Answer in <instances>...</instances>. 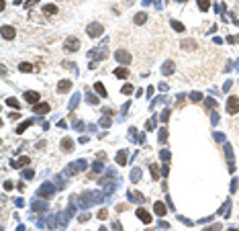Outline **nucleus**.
<instances>
[{
	"label": "nucleus",
	"mask_w": 239,
	"mask_h": 231,
	"mask_svg": "<svg viewBox=\"0 0 239 231\" xmlns=\"http://www.w3.org/2000/svg\"><path fill=\"white\" fill-rule=\"evenodd\" d=\"M102 31H104V27L100 25V23H90V25H88V29H86V33L94 39V37H100V35H102Z\"/></svg>",
	"instance_id": "obj_1"
},
{
	"label": "nucleus",
	"mask_w": 239,
	"mask_h": 231,
	"mask_svg": "<svg viewBox=\"0 0 239 231\" xmlns=\"http://www.w3.org/2000/svg\"><path fill=\"white\" fill-rule=\"evenodd\" d=\"M64 49L65 51H78L80 49V39L78 37H68L64 41Z\"/></svg>",
	"instance_id": "obj_2"
},
{
	"label": "nucleus",
	"mask_w": 239,
	"mask_h": 231,
	"mask_svg": "<svg viewBox=\"0 0 239 231\" xmlns=\"http://www.w3.org/2000/svg\"><path fill=\"white\" fill-rule=\"evenodd\" d=\"M227 113L229 115H237L239 113V98L237 96H229V100H227Z\"/></svg>",
	"instance_id": "obj_3"
},
{
	"label": "nucleus",
	"mask_w": 239,
	"mask_h": 231,
	"mask_svg": "<svg viewBox=\"0 0 239 231\" xmlns=\"http://www.w3.org/2000/svg\"><path fill=\"white\" fill-rule=\"evenodd\" d=\"M115 57H117L121 64H131V55H129L127 51H123V49H119L117 53H115Z\"/></svg>",
	"instance_id": "obj_4"
},
{
	"label": "nucleus",
	"mask_w": 239,
	"mask_h": 231,
	"mask_svg": "<svg viewBox=\"0 0 239 231\" xmlns=\"http://www.w3.org/2000/svg\"><path fill=\"white\" fill-rule=\"evenodd\" d=\"M33 113L35 115H43V113H49V104L47 102H37L33 106Z\"/></svg>",
	"instance_id": "obj_5"
},
{
	"label": "nucleus",
	"mask_w": 239,
	"mask_h": 231,
	"mask_svg": "<svg viewBox=\"0 0 239 231\" xmlns=\"http://www.w3.org/2000/svg\"><path fill=\"white\" fill-rule=\"evenodd\" d=\"M137 217H139L143 223H151V215H149V213H147L143 206H139V209H137Z\"/></svg>",
	"instance_id": "obj_6"
},
{
	"label": "nucleus",
	"mask_w": 239,
	"mask_h": 231,
	"mask_svg": "<svg viewBox=\"0 0 239 231\" xmlns=\"http://www.w3.org/2000/svg\"><path fill=\"white\" fill-rule=\"evenodd\" d=\"M15 27H8V25H4L2 27V37H4V39H15Z\"/></svg>",
	"instance_id": "obj_7"
},
{
	"label": "nucleus",
	"mask_w": 239,
	"mask_h": 231,
	"mask_svg": "<svg viewBox=\"0 0 239 231\" xmlns=\"http://www.w3.org/2000/svg\"><path fill=\"white\" fill-rule=\"evenodd\" d=\"M25 98H27V102H29V104H37V102H39V94L27 90V92H25Z\"/></svg>",
	"instance_id": "obj_8"
},
{
	"label": "nucleus",
	"mask_w": 239,
	"mask_h": 231,
	"mask_svg": "<svg viewBox=\"0 0 239 231\" xmlns=\"http://www.w3.org/2000/svg\"><path fill=\"white\" fill-rule=\"evenodd\" d=\"M180 47H182V49H188V51H190V49H196V41H194V39H184V41L180 43Z\"/></svg>",
	"instance_id": "obj_9"
},
{
	"label": "nucleus",
	"mask_w": 239,
	"mask_h": 231,
	"mask_svg": "<svg viewBox=\"0 0 239 231\" xmlns=\"http://www.w3.org/2000/svg\"><path fill=\"white\" fill-rule=\"evenodd\" d=\"M61 149H64L65 153H70V152L74 149V141H72V139H68V137H65L64 141H61Z\"/></svg>",
	"instance_id": "obj_10"
},
{
	"label": "nucleus",
	"mask_w": 239,
	"mask_h": 231,
	"mask_svg": "<svg viewBox=\"0 0 239 231\" xmlns=\"http://www.w3.org/2000/svg\"><path fill=\"white\" fill-rule=\"evenodd\" d=\"M43 12H45V15H57V6H55V4H45Z\"/></svg>",
	"instance_id": "obj_11"
},
{
	"label": "nucleus",
	"mask_w": 239,
	"mask_h": 231,
	"mask_svg": "<svg viewBox=\"0 0 239 231\" xmlns=\"http://www.w3.org/2000/svg\"><path fill=\"white\" fill-rule=\"evenodd\" d=\"M70 88H72V82H70V80H64V82H59V86H57L59 92H68Z\"/></svg>",
	"instance_id": "obj_12"
},
{
	"label": "nucleus",
	"mask_w": 239,
	"mask_h": 231,
	"mask_svg": "<svg viewBox=\"0 0 239 231\" xmlns=\"http://www.w3.org/2000/svg\"><path fill=\"white\" fill-rule=\"evenodd\" d=\"M115 76H117V78H127L129 70L127 68H117V70H115Z\"/></svg>",
	"instance_id": "obj_13"
},
{
	"label": "nucleus",
	"mask_w": 239,
	"mask_h": 231,
	"mask_svg": "<svg viewBox=\"0 0 239 231\" xmlns=\"http://www.w3.org/2000/svg\"><path fill=\"white\" fill-rule=\"evenodd\" d=\"M29 162H31V160H29L27 156H25V157H20L19 162H12V168H23V166H27Z\"/></svg>",
	"instance_id": "obj_14"
},
{
	"label": "nucleus",
	"mask_w": 239,
	"mask_h": 231,
	"mask_svg": "<svg viewBox=\"0 0 239 231\" xmlns=\"http://www.w3.org/2000/svg\"><path fill=\"white\" fill-rule=\"evenodd\" d=\"M94 90H96V92L100 94L102 98H106V90H104V86H102L100 82H96V84H94Z\"/></svg>",
	"instance_id": "obj_15"
},
{
	"label": "nucleus",
	"mask_w": 239,
	"mask_h": 231,
	"mask_svg": "<svg viewBox=\"0 0 239 231\" xmlns=\"http://www.w3.org/2000/svg\"><path fill=\"white\" fill-rule=\"evenodd\" d=\"M145 19H147L145 12H137V15H135V25H143V23H145Z\"/></svg>",
	"instance_id": "obj_16"
},
{
	"label": "nucleus",
	"mask_w": 239,
	"mask_h": 231,
	"mask_svg": "<svg viewBox=\"0 0 239 231\" xmlns=\"http://www.w3.org/2000/svg\"><path fill=\"white\" fill-rule=\"evenodd\" d=\"M153 209H156V213H157L160 217H164V215H166V206L161 205V202H156V205H153Z\"/></svg>",
	"instance_id": "obj_17"
},
{
	"label": "nucleus",
	"mask_w": 239,
	"mask_h": 231,
	"mask_svg": "<svg viewBox=\"0 0 239 231\" xmlns=\"http://www.w3.org/2000/svg\"><path fill=\"white\" fill-rule=\"evenodd\" d=\"M172 72H174V61H166V64H164V74L170 76Z\"/></svg>",
	"instance_id": "obj_18"
},
{
	"label": "nucleus",
	"mask_w": 239,
	"mask_h": 231,
	"mask_svg": "<svg viewBox=\"0 0 239 231\" xmlns=\"http://www.w3.org/2000/svg\"><path fill=\"white\" fill-rule=\"evenodd\" d=\"M196 2H198V8L200 10H209V6H210L209 0H196Z\"/></svg>",
	"instance_id": "obj_19"
},
{
	"label": "nucleus",
	"mask_w": 239,
	"mask_h": 231,
	"mask_svg": "<svg viewBox=\"0 0 239 231\" xmlns=\"http://www.w3.org/2000/svg\"><path fill=\"white\" fill-rule=\"evenodd\" d=\"M19 68H20V72H33V66H31V64H27V61H23V64H20L19 66Z\"/></svg>",
	"instance_id": "obj_20"
},
{
	"label": "nucleus",
	"mask_w": 239,
	"mask_h": 231,
	"mask_svg": "<svg viewBox=\"0 0 239 231\" xmlns=\"http://www.w3.org/2000/svg\"><path fill=\"white\" fill-rule=\"evenodd\" d=\"M149 168H151V176H153V180H160V172H157V166H156V164H151Z\"/></svg>",
	"instance_id": "obj_21"
},
{
	"label": "nucleus",
	"mask_w": 239,
	"mask_h": 231,
	"mask_svg": "<svg viewBox=\"0 0 239 231\" xmlns=\"http://www.w3.org/2000/svg\"><path fill=\"white\" fill-rule=\"evenodd\" d=\"M27 127H31V121H25V123H20V125H19V129H16V133H23Z\"/></svg>",
	"instance_id": "obj_22"
},
{
	"label": "nucleus",
	"mask_w": 239,
	"mask_h": 231,
	"mask_svg": "<svg viewBox=\"0 0 239 231\" xmlns=\"http://www.w3.org/2000/svg\"><path fill=\"white\" fill-rule=\"evenodd\" d=\"M117 162L121 164V166H125V162H127V157H125V152H121V153L117 156Z\"/></svg>",
	"instance_id": "obj_23"
},
{
	"label": "nucleus",
	"mask_w": 239,
	"mask_h": 231,
	"mask_svg": "<svg viewBox=\"0 0 239 231\" xmlns=\"http://www.w3.org/2000/svg\"><path fill=\"white\" fill-rule=\"evenodd\" d=\"M131 198H133V201H137V202H143V194H141V192H133Z\"/></svg>",
	"instance_id": "obj_24"
},
{
	"label": "nucleus",
	"mask_w": 239,
	"mask_h": 231,
	"mask_svg": "<svg viewBox=\"0 0 239 231\" xmlns=\"http://www.w3.org/2000/svg\"><path fill=\"white\" fill-rule=\"evenodd\" d=\"M172 27H174L176 31H184V25H182V23H178V20H172Z\"/></svg>",
	"instance_id": "obj_25"
},
{
	"label": "nucleus",
	"mask_w": 239,
	"mask_h": 231,
	"mask_svg": "<svg viewBox=\"0 0 239 231\" xmlns=\"http://www.w3.org/2000/svg\"><path fill=\"white\" fill-rule=\"evenodd\" d=\"M131 92H133V86H131V84L123 86V94H131Z\"/></svg>",
	"instance_id": "obj_26"
},
{
	"label": "nucleus",
	"mask_w": 239,
	"mask_h": 231,
	"mask_svg": "<svg viewBox=\"0 0 239 231\" xmlns=\"http://www.w3.org/2000/svg\"><path fill=\"white\" fill-rule=\"evenodd\" d=\"M23 176L27 178V180H29V178H33V176H35V172H33V170H25V172H23Z\"/></svg>",
	"instance_id": "obj_27"
},
{
	"label": "nucleus",
	"mask_w": 239,
	"mask_h": 231,
	"mask_svg": "<svg viewBox=\"0 0 239 231\" xmlns=\"http://www.w3.org/2000/svg\"><path fill=\"white\" fill-rule=\"evenodd\" d=\"M6 102H8L10 106H15V108H19V102H16L15 98H6Z\"/></svg>",
	"instance_id": "obj_28"
},
{
	"label": "nucleus",
	"mask_w": 239,
	"mask_h": 231,
	"mask_svg": "<svg viewBox=\"0 0 239 231\" xmlns=\"http://www.w3.org/2000/svg\"><path fill=\"white\" fill-rule=\"evenodd\" d=\"M166 137H168L166 129H161V131H160V141H166Z\"/></svg>",
	"instance_id": "obj_29"
},
{
	"label": "nucleus",
	"mask_w": 239,
	"mask_h": 231,
	"mask_svg": "<svg viewBox=\"0 0 239 231\" xmlns=\"http://www.w3.org/2000/svg\"><path fill=\"white\" fill-rule=\"evenodd\" d=\"M106 215H108V211H104V209L98 211V219H106Z\"/></svg>",
	"instance_id": "obj_30"
},
{
	"label": "nucleus",
	"mask_w": 239,
	"mask_h": 231,
	"mask_svg": "<svg viewBox=\"0 0 239 231\" xmlns=\"http://www.w3.org/2000/svg\"><path fill=\"white\" fill-rule=\"evenodd\" d=\"M200 98H202V96H200V94L198 92H194V94H192V100H194V102H198V100Z\"/></svg>",
	"instance_id": "obj_31"
},
{
	"label": "nucleus",
	"mask_w": 239,
	"mask_h": 231,
	"mask_svg": "<svg viewBox=\"0 0 239 231\" xmlns=\"http://www.w3.org/2000/svg\"><path fill=\"white\" fill-rule=\"evenodd\" d=\"M102 125H104V127H108V125H110V119L104 117V119H102Z\"/></svg>",
	"instance_id": "obj_32"
},
{
	"label": "nucleus",
	"mask_w": 239,
	"mask_h": 231,
	"mask_svg": "<svg viewBox=\"0 0 239 231\" xmlns=\"http://www.w3.org/2000/svg\"><path fill=\"white\" fill-rule=\"evenodd\" d=\"M127 2H129V4H131V2H133V0H127Z\"/></svg>",
	"instance_id": "obj_33"
},
{
	"label": "nucleus",
	"mask_w": 239,
	"mask_h": 231,
	"mask_svg": "<svg viewBox=\"0 0 239 231\" xmlns=\"http://www.w3.org/2000/svg\"><path fill=\"white\" fill-rule=\"evenodd\" d=\"M178 2H186V0H178Z\"/></svg>",
	"instance_id": "obj_34"
}]
</instances>
